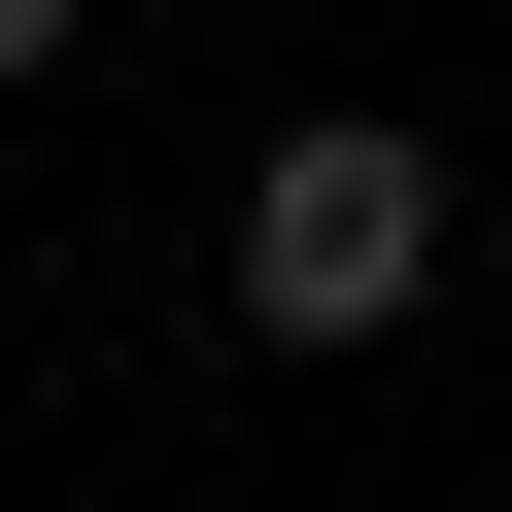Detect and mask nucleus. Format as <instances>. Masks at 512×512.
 Instances as JSON below:
<instances>
[{"label": "nucleus", "mask_w": 512, "mask_h": 512, "mask_svg": "<svg viewBox=\"0 0 512 512\" xmlns=\"http://www.w3.org/2000/svg\"><path fill=\"white\" fill-rule=\"evenodd\" d=\"M69 35H103V0H0V103H35V69H69Z\"/></svg>", "instance_id": "nucleus-2"}, {"label": "nucleus", "mask_w": 512, "mask_h": 512, "mask_svg": "<svg viewBox=\"0 0 512 512\" xmlns=\"http://www.w3.org/2000/svg\"><path fill=\"white\" fill-rule=\"evenodd\" d=\"M410 308H444V137L308 103L274 171H239V342H410Z\"/></svg>", "instance_id": "nucleus-1"}]
</instances>
